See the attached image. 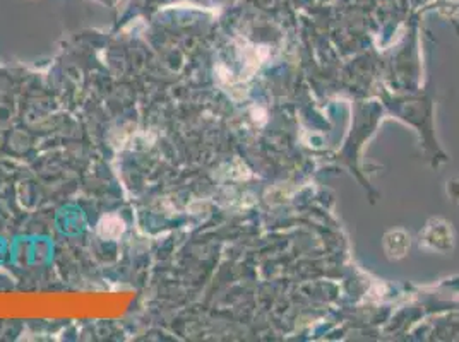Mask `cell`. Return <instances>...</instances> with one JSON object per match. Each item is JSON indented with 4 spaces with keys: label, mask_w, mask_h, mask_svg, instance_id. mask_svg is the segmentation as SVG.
I'll list each match as a JSON object with an SVG mask.
<instances>
[{
    "label": "cell",
    "mask_w": 459,
    "mask_h": 342,
    "mask_svg": "<svg viewBox=\"0 0 459 342\" xmlns=\"http://www.w3.org/2000/svg\"><path fill=\"white\" fill-rule=\"evenodd\" d=\"M100 235L107 240H117L124 233V221L119 216H107L100 221Z\"/></svg>",
    "instance_id": "6da1fadb"
}]
</instances>
